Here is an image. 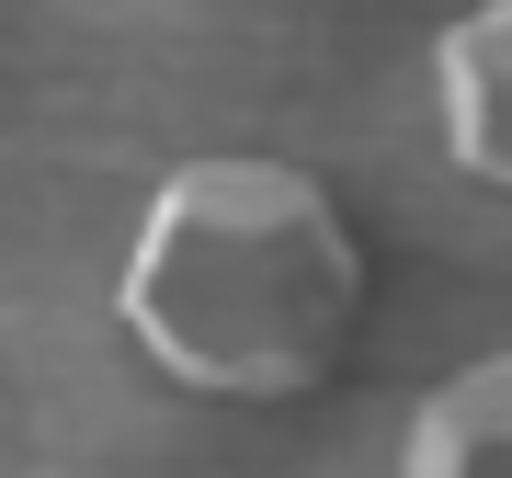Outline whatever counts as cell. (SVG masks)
I'll list each match as a JSON object with an SVG mask.
<instances>
[{
    "label": "cell",
    "mask_w": 512,
    "mask_h": 478,
    "mask_svg": "<svg viewBox=\"0 0 512 478\" xmlns=\"http://www.w3.org/2000/svg\"><path fill=\"white\" fill-rule=\"evenodd\" d=\"M114 308L194 399H319L365 342V239L319 171L217 148L148 194Z\"/></svg>",
    "instance_id": "6da1fadb"
},
{
    "label": "cell",
    "mask_w": 512,
    "mask_h": 478,
    "mask_svg": "<svg viewBox=\"0 0 512 478\" xmlns=\"http://www.w3.org/2000/svg\"><path fill=\"white\" fill-rule=\"evenodd\" d=\"M433 103H444V148H456L467 183L512 194V0L444 23L433 46Z\"/></svg>",
    "instance_id": "7a4b0ae2"
},
{
    "label": "cell",
    "mask_w": 512,
    "mask_h": 478,
    "mask_svg": "<svg viewBox=\"0 0 512 478\" xmlns=\"http://www.w3.org/2000/svg\"><path fill=\"white\" fill-rule=\"evenodd\" d=\"M399 478H512V353H478L410 410Z\"/></svg>",
    "instance_id": "3957f363"
}]
</instances>
